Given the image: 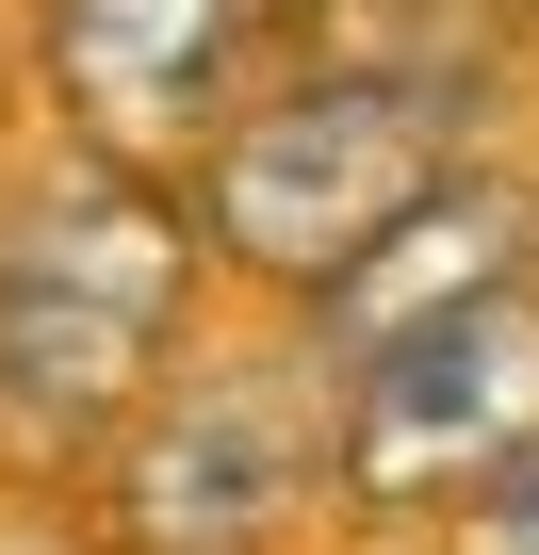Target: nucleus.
Wrapping results in <instances>:
<instances>
[{
	"label": "nucleus",
	"instance_id": "nucleus-1",
	"mask_svg": "<svg viewBox=\"0 0 539 555\" xmlns=\"http://www.w3.org/2000/svg\"><path fill=\"white\" fill-rule=\"evenodd\" d=\"M539 131V34L523 0H328L295 50L229 99V131L180 164L229 311H328L344 278L490 147Z\"/></svg>",
	"mask_w": 539,
	"mask_h": 555
},
{
	"label": "nucleus",
	"instance_id": "nucleus-2",
	"mask_svg": "<svg viewBox=\"0 0 539 555\" xmlns=\"http://www.w3.org/2000/svg\"><path fill=\"white\" fill-rule=\"evenodd\" d=\"M213 311L229 278L180 164H115L82 131L0 147V522H66V490L213 344Z\"/></svg>",
	"mask_w": 539,
	"mask_h": 555
},
{
	"label": "nucleus",
	"instance_id": "nucleus-3",
	"mask_svg": "<svg viewBox=\"0 0 539 555\" xmlns=\"http://www.w3.org/2000/svg\"><path fill=\"white\" fill-rule=\"evenodd\" d=\"M66 555H344V360L295 311H213L66 490Z\"/></svg>",
	"mask_w": 539,
	"mask_h": 555
},
{
	"label": "nucleus",
	"instance_id": "nucleus-4",
	"mask_svg": "<svg viewBox=\"0 0 539 555\" xmlns=\"http://www.w3.org/2000/svg\"><path fill=\"white\" fill-rule=\"evenodd\" d=\"M506 457H539V278L344 360V539H441Z\"/></svg>",
	"mask_w": 539,
	"mask_h": 555
},
{
	"label": "nucleus",
	"instance_id": "nucleus-5",
	"mask_svg": "<svg viewBox=\"0 0 539 555\" xmlns=\"http://www.w3.org/2000/svg\"><path fill=\"white\" fill-rule=\"evenodd\" d=\"M34 131H82L115 164H196L229 99L295 50V0H0Z\"/></svg>",
	"mask_w": 539,
	"mask_h": 555
},
{
	"label": "nucleus",
	"instance_id": "nucleus-6",
	"mask_svg": "<svg viewBox=\"0 0 539 555\" xmlns=\"http://www.w3.org/2000/svg\"><path fill=\"white\" fill-rule=\"evenodd\" d=\"M490 278H539V131L523 147H490V164H458L344 295L311 311V344L328 360H360V344H393V327H425V311H458V295H490Z\"/></svg>",
	"mask_w": 539,
	"mask_h": 555
},
{
	"label": "nucleus",
	"instance_id": "nucleus-7",
	"mask_svg": "<svg viewBox=\"0 0 539 555\" xmlns=\"http://www.w3.org/2000/svg\"><path fill=\"white\" fill-rule=\"evenodd\" d=\"M425 555H539V457H506V474H490V490H474Z\"/></svg>",
	"mask_w": 539,
	"mask_h": 555
},
{
	"label": "nucleus",
	"instance_id": "nucleus-8",
	"mask_svg": "<svg viewBox=\"0 0 539 555\" xmlns=\"http://www.w3.org/2000/svg\"><path fill=\"white\" fill-rule=\"evenodd\" d=\"M34 131V99H17V34H0V147H17Z\"/></svg>",
	"mask_w": 539,
	"mask_h": 555
},
{
	"label": "nucleus",
	"instance_id": "nucleus-9",
	"mask_svg": "<svg viewBox=\"0 0 539 555\" xmlns=\"http://www.w3.org/2000/svg\"><path fill=\"white\" fill-rule=\"evenodd\" d=\"M344 555H425V539H344Z\"/></svg>",
	"mask_w": 539,
	"mask_h": 555
},
{
	"label": "nucleus",
	"instance_id": "nucleus-10",
	"mask_svg": "<svg viewBox=\"0 0 539 555\" xmlns=\"http://www.w3.org/2000/svg\"><path fill=\"white\" fill-rule=\"evenodd\" d=\"M295 17H328V0H295Z\"/></svg>",
	"mask_w": 539,
	"mask_h": 555
},
{
	"label": "nucleus",
	"instance_id": "nucleus-11",
	"mask_svg": "<svg viewBox=\"0 0 539 555\" xmlns=\"http://www.w3.org/2000/svg\"><path fill=\"white\" fill-rule=\"evenodd\" d=\"M523 34H539V0H523Z\"/></svg>",
	"mask_w": 539,
	"mask_h": 555
}]
</instances>
